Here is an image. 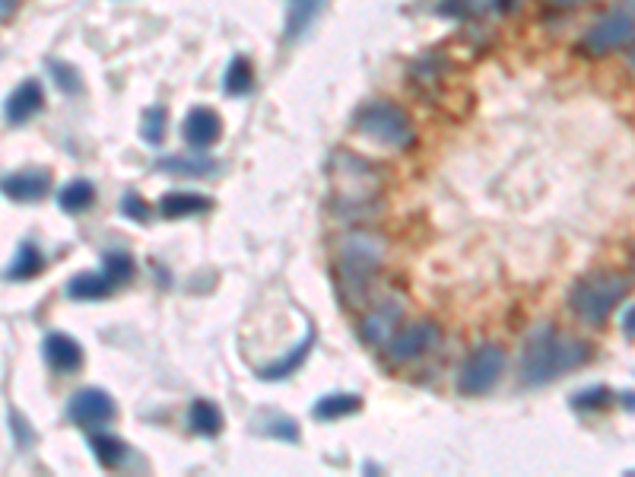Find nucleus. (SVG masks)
<instances>
[{
	"instance_id": "f257e3e1",
	"label": "nucleus",
	"mask_w": 635,
	"mask_h": 477,
	"mask_svg": "<svg viewBox=\"0 0 635 477\" xmlns=\"http://www.w3.org/2000/svg\"><path fill=\"white\" fill-rule=\"evenodd\" d=\"M591 360V344L562 334L553 325H540L521 353V382L528 388H540L547 382H556L572 369L585 366Z\"/></svg>"
},
{
	"instance_id": "f03ea898",
	"label": "nucleus",
	"mask_w": 635,
	"mask_h": 477,
	"mask_svg": "<svg viewBox=\"0 0 635 477\" xmlns=\"http://www.w3.org/2000/svg\"><path fill=\"white\" fill-rule=\"evenodd\" d=\"M388 258V239L372 229H353L337 245V284L340 299L350 309H359L369 299L372 280Z\"/></svg>"
},
{
	"instance_id": "7ed1b4c3",
	"label": "nucleus",
	"mask_w": 635,
	"mask_h": 477,
	"mask_svg": "<svg viewBox=\"0 0 635 477\" xmlns=\"http://www.w3.org/2000/svg\"><path fill=\"white\" fill-rule=\"evenodd\" d=\"M626 293H629L626 274L594 271V274H585L582 280H575V287L569 290V309L578 315V322L604 325L613 315V309L623 303Z\"/></svg>"
},
{
	"instance_id": "20e7f679",
	"label": "nucleus",
	"mask_w": 635,
	"mask_h": 477,
	"mask_svg": "<svg viewBox=\"0 0 635 477\" xmlns=\"http://www.w3.org/2000/svg\"><path fill=\"white\" fill-rule=\"evenodd\" d=\"M331 182H334V198L340 201L343 214L353 210H366L369 201L381 194V172L375 163L362 159L350 150H340L331 159Z\"/></svg>"
},
{
	"instance_id": "39448f33",
	"label": "nucleus",
	"mask_w": 635,
	"mask_h": 477,
	"mask_svg": "<svg viewBox=\"0 0 635 477\" xmlns=\"http://www.w3.org/2000/svg\"><path fill=\"white\" fill-rule=\"evenodd\" d=\"M356 131L381 147H410L416 140L410 115L394 102H369L356 112Z\"/></svg>"
},
{
	"instance_id": "423d86ee",
	"label": "nucleus",
	"mask_w": 635,
	"mask_h": 477,
	"mask_svg": "<svg viewBox=\"0 0 635 477\" xmlns=\"http://www.w3.org/2000/svg\"><path fill=\"white\" fill-rule=\"evenodd\" d=\"M635 4L632 0H620L613 10H607L601 20H597L578 42V51L588 58H607L613 51H620L632 42V29H635Z\"/></svg>"
},
{
	"instance_id": "0eeeda50",
	"label": "nucleus",
	"mask_w": 635,
	"mask_h": 477,
	"mask_svg": "<svg viewBox=\"0 0 635 477\" xmlns=\"http://www.w3.org/2000/svg\"><path fill=\"white\" fill-rule=\"evenodd\" d=\"M505 373V350L499 344H480L461 366L458 376V392L467 398H480L493 392Z\"/></svg>"
},
{
	"instance_id": "6e6552de",
	"label": "nucleus",
	"mask_w": 635,
	"mask_h": 477,
	"mask_svg": "<svg viewBox=\"0 0 635 477\" xmlns=\"http://www.w3.org/2000/svg\"><path fill=\"white\" fill-rule=\"evenodd\" d=\"M442 344V328L435 322H410V325H397L394 334L385 341V353L391 363H413L432 353Z\"/></svg>"
},
{
	"instance_id": "1a4fd4ad",
	"label": "nucleus",
	"mask_w": 635,
	"mask_h": 477,
	"mask_svg": "<svg viewBox=\"0 0 635 477\" xmlns=\"http://www.w3.org/2000/svg\"><path fill=\"white\" fill-rule=\"evenodd\" d=\"M115 417H118V404L112 395L102 392V388H80V392H74L67 401V420L74 423V427L99 430Z\"/></svg>"
},
{
	"instance_id": "9d476101",
	"label": "nucleus",
	"mask_w": 635,
	"mask_h": 477,
	"mask_svg": "<svg viewBox=\"0 0 635 477\" xmlns=\"http://www.w3.org/2000/svg\"><path fill=\"white\" fill-rule=\"evenodd\" d=\"M42 357H45L48 369H54V373H61V376H70L83 366V347L74 334L51 331L42 341Z\"/></svg>"
},
{
	"instance_id": "9b49d317",
	"label": "nucleus",
	"mask_w": 635,
	"mask_h": 477,
	"mask_svg": "<svg viewBox=\"0 0 635 477\" xmlns=\"http://www.w3.org/2000/svg\"><path fill=\"white\" fill-rule=\"evenodd\" d=\"M181 134H185V144L191 150H207L223 137V118H220V112L207 109V105H197V109H191L185 115Z\"/></svg>"
},
{
	"instance_id": "f8f14e48",
	"label": "nucleus",
	"mask_w": 635,
	"mask_h": 477,
	"mask_svg": "<svg viewBox=\"0 0 635 477\" xmlns=\"http://www.w3.org/2000/svg\"><path fill=\"white\" fill-rule=\"evenodd\" d=\"M0 191L7 194L16 204H35L42 201L51 191V172L48 169H26V172H13L0 179Z\"/></svg>"
},
{
	"instance_id": "ddd939ff",
	"label": "nucleus",
	"mask_w": 635,
	"mask_h": 477,
	"mask_svg": "<svg viewBox=\"0 0 635 477\" xmlns=\"http://www.w3.org/2000/svg\"><path fill=\"white\" fill-rule=\"evenodd\" d=\"M401 315H404L401 299H388V303L375 306L366 318H362V328H359L362 341L375 344V347H385V341L394 334L397 322H401Z\"/></svg>"
},
{
	"instance_id": "4468645a",
	"label": "nucleus",
	"mask_w": 635,
	"mask_h": 477,
	"mask_svg": "<svg viewBox=\"0 0 635 477\" xmlns=\"http://www.w3.org/2000/svg\"><path fill=\"white\" fill-rule=\"evenodd\" d=\"M42 109H45V86L39 80H23L4 102V115L10 125H26Z\"/></svg>"
},
{
	"instance_id": "2eb2a0df",
	"label": "nucleus",
	"mask_w": 635,
	"mask_h": 477,
	"mask_svg": "<svg viewBox=\"0 0 635 477\" xmlns=\"http://www.w3.org/2000/svg\"><path fill=\"white\" fill-rule=\"evenodd\" d=\"M210 210H213V201L197 191H166L159 198V214L166 220H185L197 214H210Z\"/></svg>"
},
{
	"instance_id": "dca6fc26",
	"label": "nucleus",
	"mask_w": 635,
	"mask_h": 477,
	"mask_svg": "<svg viewBox=\"0 0 635 477\" xmlns=\"http://www.w3.org/2000/svg\"><path fill=\"white\" fill-rule=\"evenodd\" d=\"M115 290L112 280L105 277V271H80L70 277L67 284V296L74 303H99V299H108Z\"/></svg>"
},
{
	"instance_id": "f3484780",
	"label": "nucleus",
	"mask_w": 635,
	"mask_h": 477,
	"mask_svg": "<svg viewBox=\"0 0 635 477\" xmlns=\"http://www.w3.org/2000/svg\"><path fill=\"white\" fill-rule=\"evenodd\" d=\"M312 344H315V331L312 328H305V338L286 353L283 360H277V363H270V366H261L258 369V379H267V382H280V379H289L296 373V369L305 363V357H308V350H312Z\"/></svg>"
},
{
	"instance_id": "a211bd4d",
	"label": "nucleus",
	"mask_w": 635,
	"mask_h": 477,
	"mask_svg": "<svg viewBox=\"0 0 635 477\" xmlns=\"http://www.w3.org/2000/svg\"><path fill=\"white\" fill-rule=\"evenodd\" d=\"M188 423L197 436H220L223 433V411L207 398H194L188 408Z\"/></svg>"
},
{
	"instance_id": "6ab92c4d",
	"label": "nucleus",
	"mask_w": 635,
	"mask_h": 477,
	"mask_svg": "<svg viewBox=\"0 0 635 477\" xmlns=\"http://www.w3.org/2000/svg\"><path fill=\"white\" fill-rule=\"evenodd\" d=\"M362 411V398L353 392H334V395H324L315 401L312 414L318 420H343V417H353Z\"/></svg>"
},
{
	"instance_id": "aec40b11",
	"label": "nucleus",
	"mask_w": 635,
	"mask_h": 477,
	"mask_svg": "<svg viewBox=\"0 0 635 477\" xmlns=\"http://www.w3.org/2000/svg\"><path fill=\"white\" fill-rule=\"evenodd\" d=\"M89 449H93L96 462L102 468H121L127 462V455H131V446L112 433H93L89 436Z\"/></svg>"
},
{
	"instance_id": "412c9836",
	"label": "nucleus",
	"mask_w": 635,
	"mask_h": 477,
	"mask_svg": "<svg viewBox=\"0 0 635 477\" xmlns=\"http://www.w3.org/2000/svg\"><path fill=\"white\" fill-rule=\"evenodd\" d=\"M45 271V255L39 252V245L35 242H20V249H16V258L10 261L7 268V280H32Z\"/></svg>"
},
{
	"instance_id": "4be33fe9",
	"label": "nucleus",
	"mask_w": 635,
	"mask_h": 477,
	"mask_svg": "<svg viewBox=\"0 0 635 477\" xmlns=\"http://www.w3.org/2000/svg\"><path fill=\"white\" fill-rule=\"evenodd\" d=\"M156 169L172 172V175H191V179H207V175H213L220 166L207 156H162Z\"/></svg>"
},
{
	"instance_id": "5701e85b",
	"label": "nucleus",
	"mask_w": 635,
	"mask_h": 477,
	"mask_svg": "<svg viewBox=\"0 0 635 477\" xmlns=\"http://www.w3.org/2000/svg\"><path fill=\"white\" fill-rule=\"evenodd\" d=\"M93 204H96V185L86 179H74L58 194V207L64 214H83V210H89Z\"/></svg>"
},
{
	"instance_id": "b1692460",
	"label": "nucleus",
	"mask_w": 635,
	"mask_h": 477,
	"mask_svg": "<svg viewBox=\"0 0 635 477\" xmlns=\"http://www.w3.org/2000/svg\"><path fill=\"white\" fill-rule=\"evenodd\" d=\"M254 90V67L248 58H232L223 74V93L226 96H248Z\"/></svg>"
},
{
	"instance_id": "393cba45",
	"label": "nucleus",
	"mask_w": 635,
	"mask_h": 477,
	"mask_svg": "<svg viewBox=\"0 0 635 477\" xmlns=\"http://www.w3.org/2000/svg\"><path fill=\"white\" fill-rule=\"evenodd\" d=\"M166 128H169V112L162 105H150L140 118V137L147 140L150 147H162L166 140Z\"/></svg>"
},
{
	"instance_id": "a878e982",
	"label": "nucleus",
	"mask_w": 635,
	"mask_h": 477,
	"mask_svg": "<svg viewBox=\"0 0 635 477\" xmlns=\"http://www.w3.org/2000/svg\"><path fill=\"white\" fill-rule=\"evenodd\" d=\"M321 0H289V20H286V39H296L315 20Z\"/></svg>"
},
{
	"instance_id": "bb28decb",
	"label": "nucleus",
	"mask_w": 635,
	"mask_h": 477,
	"mask_svg": "<svg viewBox=\"0 0 635 477\" xmlns=\"http://www.w3.org/2000/svg\"><path fill=\"white\" fill-rule=\"evenodd\" d=\"M102 271H105V277L112 280L115 287H121V284H127V280L134 277L137 264H134V258L127 255V252H108L102 258Z\"/></svg>"
},
{
	"instance_id": "cd10ccee",
	"label": "nucleus",
	"mask_w": 635,
	"mask_h": 477,
	"mask_svg": "<svg viewBox=\"0 0 635 477\" xmlns=\"http://www.w3.org/2000/svg\"><path fill=\"white\" fill-rule=\"evenodd\" d=\"M261 433L270 436V439H280V443H299V439H302L299 423L293 417H286V414H267Z\"/></svg>"
},
{
	"instance_id": "c85d7f7f",
	"label": "nucleus",
	"mask_w": 635,
	"mask_h": 477,
	"mask_svg": "<svg viewBox=\"0 0 635 477\" xmlns=\"http://www.w3.org/2000/svg\"><path fill=\"white\" fill-rule=\"evenodd\" d=\"M610 401H613V392L607 385H591V388H582V392L572 398V408L575 411H604Z\"/></svg>"
},
{
	"instance_id": "c756f323",
	"label": "nucleus",
	"mask_w": 635,
	"mask_h": 477,
	"mask_svg": "<svg viewBox=\"0 0 635 477\" xmlns=\"http://www.w3.org/2000/svg\"><path fill=\"white\" fill-rule=\"evenodd\" d=\"M48 70H51L54 83H58V86H61V90H64L67 96H77V93L83 90V77L77 74V67H74V64L51 61V64H48Z\"/></svg>"
},
{
	"instance_id": "7c9ffc66",
	"label": "nucleus",
	"mask_w": 635,
	"mask_h": 477,
	"mask_svg": "<svg viewBox=\"0 0 635 477\" xmlns=\"http://www.w3.org/2000/svg\"><path fill=\"white\" fill-rule=\"evenodd\" d=\"M121 214L127 220H137V223H147L150 220V204L140 198V194L134 191H127L124 198H121Z\"/></svg>"
},
{
	"instance_id": "2f4dec72",
	"label": "nucleus",
	"mask_w": 635,
	"mask_h": 477,
	"mask_svg": "<svg viewBox=\"0 0 635 477\" xmlns=\"http://www.w3.org/2000/svg\"><path fill=\"white\" fill-rule=\"evenodd\" d=\"M10 430L20 436V449H29V443H32V430H29V423H26V417L23 414H16V411H10Z\"/></svg>"
},
{
	"instance_id": "473e14b6",
	"label": "nucleus",
	"mask_w": 635,
	"mask_h": 477,
	"mask_svg": "<svg viewBox=\"0 0 635 477\" xmlns=\"http://www.w3.org/2000/svg\"><path fill=\"white\" fill-rule=\"evenodd\" d=\"M632 318H635V306H632V303H626L623 322H620V328H623V334H626V341H632V338H635V331H632Z\"/></svg>"
},
{
	"instance_id": "72a5a7b5",
	"label": "nucleus",
	"mask_w": 635,
	"mask_h": 477,
	"mask_svg": "<svg viewBox=\"0 0 635 477\" xmlns=\"http://www.w3.org/2000/svg\"><path fill=\"white\" fill-rule=\"evenodd\" d=\"M16 10V0H0V23H7Z\"/></svg>"
},
{
	"instance_id": "f704fd0d",
	"label": "nucleus",
	"mask_w": 635,
	"mask_h": 477,
	"mask_svg": "<svg viewBox=\"0 0 635 477\" xmlns=\"http://www.w3.org/2000/svg\"><path fill=\"white\" fill-rule=\"evenodd\" d=\"M493 7L505 13V10H512V7H515V0H493Z\"/></svg>"
},
{
	"instance_id": "c9c22d12",
	"label": "nucleus",
	"mask_w": 635,
	"mask_h": 477,
	"mask_svg": "<svg viewBox=\"0 0 635 477\" xmlns=\"http://www.w3.org/2000/svg\"><path fill=\"white\" fill-rule=\"evenodd\" d=\"M550 4H556V7H578V4H585V0H550Z\"/></svg>"
},
{
	"instance_id": "e433bc0d",
	"label": "nucleus",
	"mask_w": 635,
	"mask_h": 477,
	"mask_svg": "<svg viewBox=\"0 0 635 477\" xmlns=\"http://www.w3.org/2000/svg\"><path fill=\"white\" fill-rule=\"evenodd\" d=\"M620 401L626 404V411H632V392H626V395H620Z\"/></svg>"
}]
</instances>
